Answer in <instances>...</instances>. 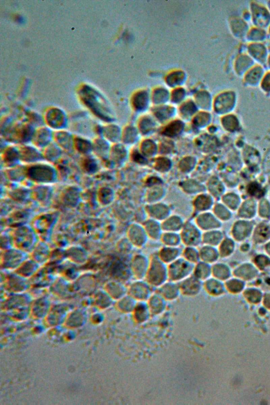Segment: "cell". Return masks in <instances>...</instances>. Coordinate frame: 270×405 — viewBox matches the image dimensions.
Returning a JSON list of instances; mask_svg holds the SVG:
<instances>
[{
	"mask_svg": "<svg viewBox=\"0 0 270 405\" xmlns=\"http://www.w3.org/2000/svg\"><path fill=\"white\" fill-rule=\"evenodd\" d=\"M146 280L152 287L158 288L169 280L168 265L162 261L157 254L150 257Z\"/></svg>",
	"mask_w": 270,
	"mask_h": 405,
	"instance_id": "1",
	"label": "cell"
},
{
	"mask_svg": "<svg viewBox=\"0 0 270 405\" xmlns=\"http://www.w3.org/2000/svg\"><path fill=\"white\" fill-rule=\"evenodd\" d=\"M26 168V176L40 184H49L57 178V172L52 166L37 162Z\"/></svg>",
	"mask_w": 270,
	"mask_h": 405,
	"instance_id": "2",
	"label": "cell"
},
{
	"mask_svg": "<svg viewBox=\"0 0 270 405\" xmlns=\"http://www.w3.org/2000/svg\"><path fill=\"white\" fill-rule=\"evenodd\" d=\"M194 266L181 256L168 265L169 280L180 283L192 275Z\"/></svg>",
	"mask_w": 270,
	"mask_h": 405,
	"instance_id": "3",
	"label": "cell"
},
{
	"mask_svg": "<svg viewBox=\"0 0 270 405\" xmlns=\"http://www.w3.org/2000/svg\"><path fill=\"white\" fill-rule=\"evenodd\" d=\"M249 8L252 15L250 22L253 26L267 30L270 26V12L266 5L258 2H252Z\"/></svg>",
	"mask_w": 270,
	"mask_h": 405,
	"instance_id": "4",
	"label": "cell"
},
{
	"mask_svg": "<svg viewBox=\"0 0 270 405\" xmlns=\"http://www.w3.org/2000/svg\"><path fill=\"white\" fill-rule=\"evenodd\" d=\"M202 231L194 221H186L180 232L182 244L184 246L198 247L202 244Z\"/></svg>",
	"mask_w": 270,
	"mask_h": 405,
	"instance_id": "5",
	"label": "cell"
},
{
	"mask_svg": "<svg viewBox=\"0 0 270 405\" xmlns=\"http://www.w3.org/2000/svg\"><path fill=\"white\" fill-rule=\"evenodd\" d=\"M128 294L138 302H147L152 294V286L146 279H136L128 287Z\"/></svg>",
	"mask_w": 270,
	"mask_h": 405,
	"instance_id": "6",
	"label": "cell"
},
{
	"mask_svg": "<svg viewBox=\"0 0 270 405\" xmlns=\"http://www.w3.org/2000/svg\"><path fill=\"white\" fill-rule=\"evenodd\" d=\"M127 238L135 248L146 246L150 240L142 224L136 222L130 224L127 230Z\"/></svg>",
	"mask_w": 270,
	"mask_h": 405,
	"instance_id": "7",
	"label": "cell"
},
{
	"mask_svg": "<svg viewBox=\"0 0 270 405\" xmlns=\"http://www.w3.org/2000/svg\"><path fill=\"white\" fill-rule=\"evenodd\" d=\"M150 264V258L144 254H134L131 261L130 268L136 279H146Z\"/></svg>",
	"mask_w": 270,
	"mask_h": 405,
	"instance_id": "8",
	"label": "cell"
},
{
	"mask_svg": "<svg viewBox=\"0 0 270 405\" xmlns=\"http://www.w3.org/2000/svg\"><path fill=\"white\" fill-rule=\"evenodd\" d=\"M256 64L266 66L270 52L264 43H250L246 46V52Z\"/></svg>",
	"mask_w": 270,
	"mask_h": 405,
	"instance_id": "9",
	"label": "cell"
},
{
	"mask_svg": "<svg viewBox=\"0 0 270 405\" xmlns=\"http://www.w3.org/2000/svg\"><path fill=\"white\" fill-rule=\"evenodd\" d=\"M182 294L186 296H198L204 288V282L191 275L179 283Z\"/></svg>",
	"mask_w": 270,
	"mask_h": 405,
	"instance_id": "10",
	"label": "cell"
},
{
	"mask_svg": "<svg viewBox=\"0 0 270 405\" xmlns=\"http://www.w3.org/2000/svg\"><path fill=\"white\" fill-rule=\"evenodd\" d=\"M266 72L264 66L256 64L244 76V84L250 88H258Z\"/></svg>",
	"mask_w": 270,
	"mask_h": 405,
	"instance_id": "11",
	"label": "cell"
},
{
	"mask_svg": "<svg viewBox=\"0 0 270 405\" xmlns=\"http://www.w3.org/2000/svg\"><path fill=\"white\" fill-rule=\"evenodd\" d=\"M34 132L32 126L26 124L17 126L16 128L13 129V131H8L4 134L7 136L8 135L10 138H12L14 142L24 144L32 141Z\"/></svg>",
	"mask_w": 270,
	"mask_h": 405,
	"instance_id": "12",
	"label": "cell"
},
{
	"mask_svg": "<svg viewBox=\"0 0 270 405\" xmlns=\"http://www.w3.org/2000/svg\"><path fill=\"white\" fill-rule=\"evenodd\" d=\"M194 221L204 232L206 231L219 229L221 226L220 221L214 214L210 213L208 212L198 214Z\"/></svg>",
	"mask_w": 270,
	"mask_h": 405,
	"instance_id": "13",
	"label": "cell"
},
{
	"mask_svg": "<svg viewBox=\"0 0 270 405\" xmlns=\"http://www.w3.org/2000/svg\"><path fill=\"white\" fill-rule=\"evenodd\" d=\"M230 27L231 32L238 40H246V35L250 30L248 22L239 16H232L230 18Z\"/></svg>",
	"mask_w": 270,
	"mask_h": 405,
	"instance_id": "14",
	"label": "cell"
},
{
	"mask_svg": "<svg viewBox=\"0 0 270 405\" xmlns=\"http://www.w3.org/2000/svg\"><path fill=\"white\" fill-rule=\"evenodd\" d=\"M18 148L20 152V160L25 163L32 164L44 160L42 152L34 146L24 144Z\"/></svg>",
	"mask_w": 270,
	"mask_h": 405,
	"instance_id": "15",
	"label": "cell"
},
{
	"mask_svg": "<svg viewBox=\"0 0 270 405\" xmlns=\"http://www.w3.org/2000/svg\"><path fill=\"white\" fill-rule=\"evenodd\" d=\"M36 237L30 228L22 227L18 229L15 235L16 246L22 250H30L35 243Z\"/></svg>",
	"mask_w": 270,
	"mask_h": 405,
	"instance_id": "16",
	"label": "cell"
},
{
	"mask_svg": "<svg viewBox=\"0 0 270 405\" xmlns=\"http://www.w3.org/2000/svg\"><path fill=\"white\" fill-rule=\"evenodd\" d=\"M54 132L48 127H41L35 130L32 142L38 149L44 148L52 142Z\"/></svg>",
	"mask_w": 270,
	"mask_h": 405,
	"instance_id": "17",
	"label": "cell"
},
{
	"mask_svg": "<svg viewBox=\"0 0 270 405\" xmlns=\"http://www.w3.org/2000/svg\"><path fill=\"white\" fill-rule=\"evenodd\" d=\"M256 64L246 52L240 53L238 55L234 61V72L238 76L243 78L245 74Z\"/></svg>",
	"mask_w": 270,
	"mask_h": 405,
	"instance_id": "18",
	"label": "cell"
},
{
	"mask_svg": "<svg viewBox=\"0 0 270 405\" xmlns=\"http://www.w3.org/2000/svg\"><path fill=\"white\" fill-rule=\"evenodd\" d=\"M74 136L64 130L54 132L53 140L62 150L70 152L74 147Z\"/></svg>",
	"mask_w": 270,
	"mask_h": 405,
	"instance_id": "19",
	"label": "cell"
},
{
	"mask_svg": "<svg viewBox=\"0 0 270 405\" xmlns=\"http://www.w3.org/2000/svg\"><path fill=\"white\" fill-rule=\"evenodd\" d=\"M158 292L168 302L175 301L182 294L179 283L170 280L160 287Z\"/></svg>",
	"mask_w": 270,
	"mask_h": 405,
	"instance_id": "20",
	"label": "cell"
},
{
	"mask_svg": "<svg viewBox=\"0 0 270 405\" xmlns=\"http://www.w3.org/2000/svg\"><path fill=\"white\" fill-rule=\"evenodd\" d=\"M182 250L180 246H163L157 254L162 262L168 265L182 256Z\"/></svg>",
	"mask_w": 270,
	"mask_h": 405,
	"instance_id": "21",
	"label": "cell"
},
{
	"mask_svg": "<svg viewBox=\"0 0 270 405\" xmlns=\"http://www.w3.org/2000/svg\"><path fill=\"white\" fill-rule=\"evenodd\" d=\"M147 213L150 218L156 220L161 222L171 215L169 206L159 202L151 204L147 208Z\"/></svg>",
	"mask_w": 270,
	"mask_h": 405,
	"instance_id": "22",
	"label": "cell"
},
{
	"mask_svg": "<svg viewBox=\"0 0 270 405\" xmlns=\"http://www.w3.org/2000/svg\"><path fill=\"white\" fill-rule=\"evenodd\" d=\"M142 225L150 240H160L164 232L161 222L149 218L144 222Z\"/></svg>",
	"mask_w": 270,
	"mask_h": 405,
	"instance_id": "23",
	"label": "cell"
},
{
	"mask_svg": "<svg viewBox=\"0 0 270 405\" xmlns=\"http://www.w3.org/2000/svg\"><path fill=\"white\" fill-rule=\"evenodd\" d=\"M147 302L152 314H161L166 310L168 301L158 292L152 293Z\"/></svg>",
	"mask_w": 270,
	"mask_h": 405,
	"instance_id": "24",
	"label": "cell"
},
{
	"mask_svg": "<svg viewBox=\"0 0 270 405\" xmlns=\"http://www.w3.org/2000/svg\"><path fill=\"white\" fill-rule=\"evenodd\" d=\"M186 222L178 215L171 214L162 222V226L164 231L180 233L184 226Z\"/></svg>",
	"mask_w": 270,
	"mask_h": 405,
	"instance_id": "25",
	"label": "cell"
},
{
	"mask_svg": "<svg viewBox=\"0 0 270 405\" xmlns=\"http://www.w3.org/2000/svg\"><path fill=\"white\" fill-rule=\"evenodd\" d=\"M236 101V94L233 90H228L222 93L218 98V108L220 110L227 112L232 110Z\"/></svg>",
	"mask_w": 270,
	"mask_h": 405,
	"instance_id": "26",
	"label": "cell"
},
{
	"mask_svg": "<svg viewBox=\"0 0 270 405\" xmlns=\"http://www.w3.org/2000/svg\"><path fill=\"white\" fill-rule=\"evenodd\" d=\"M2 160L8 168L18 166V162L21 160L18 148L14 146L6 148L2 153Z\"/></svg>",
	"mask_w": 270,
	"mask_h": 405,
	"instance_id": "27",
	"label": "cell"
},
{
	"mask_svg": "<svg viewBox=\"0 0 270 405\" xmlns=\"http://www.w3.org/2000/svg\"><path fill=\"white\" fill-rule=\"evenodd\" d=\"M92 152L100 159H105L110 155V148L108 141L103 137H96L92 141Z\"/></svg>",
	"mask_w": 270,
	"mask_h": 405,
	"instance_id": "28",
	"label": "cell"
},
{
	"mask_svg": "<svg viewBox=\"0 0 270 405\" xmlns=\"http://www.w3.org/2000/svg\"><path fill=\"white\" fill-rule=\"evenodd\" d=\"M201 261L214 264L218 262L220 254L216 246L202 244L199 248Z\"/></svg>",
	"mask_w": 270,
	"mask_h": 405,
	"instance_id": "29",
	"label": "cell"
},
{
	"mask_svg": "<svg viewBox=\"0 0 270 405\" xmlns=\"http://www.w3.org/2000/svg\"><path fill=\"white\" fill-rule=\"evenodd\" d=\"M46 122L48 128L54 130V131L64 130L66 124V120L64 114L56 110L47 116Z\"/></svg>",
	"mask_w": 270,
	"mask_h": 405,
	"instance_id": "30",
	"label": "cell"
},
{
	"mask_svg": "<svg viewBox=\"0 0 270 405\" xmlns=\"http://www.w3.org/2000/svg\"><path fill=\"white\" fill-rule=\"evenodd\" d=\"M25 255L19 250H8L4 256V266L8 268H18L23 263Z\"/></svg>",
	"mask_w": 270,
	"mask_h": 405,
	"instance_id": "31",
	"label": "cell"
},
{
	"mask_svg": "<svg viewBox=\"0 0 270 405\" xmlns=\"http://www.w3.org/2000/svg\"><path fill=\"white\" fill-rule=\"evenodd\" d=\"M132 314L134 320L139 324L147 322L152 314L147 302H138Z\"/></svg>",
	"mask_w": 270,
	"mask_h": 405,
	"instance_id": "32",
	"label": "cell"
},
{
	"mask_svg": "<svg viewBox=\"0 0 270 405\" xmlns=\"http://www.w3.org/2000/svg\"><path fill=\"white\" fill-rule=\"evenodd\" d=\"M268 35L265 28L253 26L250 27L246 35V40L250 43H264Z\"/></svg>",
	"mask_w": 270,
	"mask_h": 405,
	"instance_id": "33",
	"label": "cell"
},
{
	"mask_svg": "<svg viewBox=\"0 0 270 405\" xmlns=\"http://www.w3.org/2000/svg\"><path fill=\"white\" fill-rule=\"evenodd\" d=\"M192 275L204 282L212 276V264L200 261L194 264Z\"/></svg>",
	"mask_w": 270,
	"mask_h": 405,
	"instance_id": "34",
	"label": "cell"
},
{
	"mask_svg": "<svg viewBox=\"0 0 270 405\" xmlns=\"http://www.w3.org/2000/svg\"><path fill=\"white\" fill-rule=\"evenodd\" d=\"M223 240V234L219 229L206 231L202 233V244L217 246Z\"/></svg>",
	"mask_w": 270,
	"mask_h": 405,
	"instance_id": "35",
	"label": "cell"
},
{
	"mask_svg": "<svg viewBox=\"0 0 270 405\" xmlns=\"http://www.w3.org/2000/svg\"><path fill=\"white\" fill-rule=\"evenodd\" d=\"M221 282L214 276L210 277L204 282V288L211 296H219L224 291V286Z\"/></svg>",
	"mask_w": 270,
	"mask_h": 405,
	"instance_id": "36",
	"label": "cell"
},
{
	"mask_svg": "<svg viewBox=\"0 0 270 405\" xmlns=\"http://www.w3.org/2000/svg\"><path fill=\"white\" fill-rule=\"evenodd\" d=\"M62 150L53 142L43 148L42 153L44 159L50 162H54L60 158L62 154Z\"/></svg>",
	"mask_w": 270,
	"mask_h": 405,
	"instance_id": "37",
	"label": "cell"
},
{
	"mask_svg": "<svg viewBox=\"0 0 270 405\" xmlns=\"http://www.w3.org/2000/svg\"><path fill=\"white\" fill-rule=\"evenodd\" d=\"M74 147L76 150L85 156L92 152V141L82 136H74Z\"/></svg>",
	"mask_w": 270,
	"mask_h": 405,
	"instance_id": "38",
	"label": "cell"
},
{
	"mask_svg": "<svg viewBox=\"0 0 270 405\" xmlns=\"http://www.w3.org/2000/svg\"><path fill=\"white\" fill-rule=\"evenodd\" d=\"M160 241L164 246L178 247L182 244L181 236L179 232L164 231Z\"/></svg>",
	"mask_w": 270,
	"mask_h": 405,
	"instance_id": "39",
	"label": "cell"
},
{
	"mask_svg": "<svg viewBox=\"0 0 270 405\" xmlns=\"http://www.w3.org/2000/svg\"><path fill=\"white\" fill-rule=\"evenodd\" d=\"M212 206V198L206 194L198 196L194 201V207L198 214L208 212Z\"/></svg>",
	"mask_w": 270,
	"mask_h": 405,
	"instance_id": "40",
	"label": "cell"
},
{
	"mask_svg": "<svg viewBox=\"0 0 270 405\" xmlns=\"http://www.w3.org/2000/svg\"><path fill=\"white\" fill-rule=\"evenodd\" d=\"M182 256L194 264L200 261L199 248L196 246H185L182 250Z\"/></svg>",
	"mask_w": 270,
	"mask_h": 405,
	"instance_id": "41",
	"label": "cell"
},
{
	"mask_svg": "<svg viewBox=\"0 0 270 405\" xmlns=\"http://www.w3.org/2000/svg\"><path fill=\"white\" fill-rule=\"evenodd\" d=\"M138 302L130 294H128L120 298L118 307L120 310L125 313H132Z\"/></svg>",
	"mask_w": 270,
	"mask_h": 405,
	"instance_id": "42",
	"label": "cell"
},
{
	"mask_svg": "<svg viewBox=\"0 0 270 405\" xmlns=\"http://www.w3.org/2000/svg\"><path fill=\"white\" fill-rule=\"evenodd\" d=\"M109 287L112 296L118 300L128 294V288L118 281H113L110 283Z\"/></svg>",
	"mask_w": 270,
	"mask_h": 405,
	"instance_id": "43",
	"label": "cell"
},
{
	"mask_svg": "<svg viewBox=\"0 0 270 405\" xmlns=\"http://www.w3.org/2000/svg\"><path fill=\"white\" fill-rule=\"evenodd\" d=\"M6 174L8 178L12 181L19 182L22 180L26 176V168L17 166L8 168Z\"/></svg>",
	"mask_w": 270,
	"mask_h": 405,
	"instance_id": "44",
	"label": "cell"
},
{
	"mask_svg": "<svg viewBox=\"0 0 270 405\" xmlns=\"http://www.w3.org/2000/svg\"><path fill=\"white\" fill-rule=\"evenodd\" d=\"M63 198L67 205H76L80 198L79 190L74 186L68 188L64 192Z\"/></svg>",
	"mask_w": 270,
	"mask_h": 405,
	"instance_id": "45",
	"label": "cell"
},
{
	"mask_svg": "<svg viewBox=\"0 0 270 405\" xmlns=\"http://www.w3.org/2000/svg\"><path fill=\"white\" fill-rule=\"evenodd\" d=\"M51 187L47 184H40L34 190V196L38 201L44 202L50 199L52 195Z\"/></svg>",
	"mask_w": 270,
	"mask_h": 405,
	"instance_id": "46",
	"label": "cell"
},
{
	"mask_svg": "<svg viewBox=\"0 0 270 405\" xmlns=\"http://www.w3.org/2000/svg\"><path fill=\"white\" fill-rule=\"evenodd\" d=\"M229 276L228 267L223 264L215 263L212 264V276L220 280H224Z\"/></svg>",
	"mask_w": 270,
	"mask_h": 405,
	"instance_id": "47",
	"label": "cell"
},
{
	"mask_svg": "<svg viewBox=\"0 0 270 405\" xmlns=\"http://www.w3.org/2000/svg\"><path fill=\"white\" fill-rule=\"evenodd\" d=\"M82 161V165L84 171L88 174H94L98 169V164L92 158L86 156Z\"/></svg>",
	"mask_w": 270,
	"mask_h": 405,
	"instance_id": "48",
	"label": "cell"
},
{
	"mask_svg": "<svg viewBox=\"0 0 270 405\" xmlns=\"http://www.w3.org/2000/svg\"><path fill=\"white\" fill-rule=\"evenodd\" d=\"M98 198L101 204H110L113 199L112 190L107 188H101L98 192Z\"/></svg>",
	"mask_w": 270,
	"mask_h": 405,
	"instance_id": "49",
	"label": "cell"
},
{
	"mask_svg": "<svg viewBox=\"0 0 270 405\" xmlns=\"http://www.w3.org/2000/svg\"><path fill=\"white\" fill-rule=\"evenodd\" d=\"M218 250L220 256L226 257L232 252V243L230 240L224 238L218 245Z\"/></svg>",
	"mask_w": 270,
	"mask_h": 405,
	"instance_id": "50",
	"label": "cell"
},
{
	"mask_svg": "<svg viewBox=\"0 0 270 405\" xmlns=\"http://www.w3.org/2000/svg\"><path fill=\"white\" fill-rule=\"evenodd\" d=\"M102 137L108 141L114 142L118 137V131L114 126H104L102 130Z\"/></svg>",
	"mask_w": 270,
	"mask_h": 405,
	"instance_id": "51",
	"label": "cell"
},
{
	"mask_svg": "<svg viewBox=\"0 0 270 405\" xmlns=\"http://www.w3.org/2000/svg\"><path fill=\"white\" fill-rule=\"evenodd\" d=\"M32 261H28L26 262L24 265L20 266L21 274L26 275H31L36 272L38 268V266L36 265V262Z\"/></svg>",
	"mask_w": 270,
	"mask_h": 405,
	"instance_id": "52",
	"label": "cell"
},
{
	"mask_svg": "<svg viewBox=\"0 0 270 405\" xmlns=\"http://www.w3.org/2000/svg\"><path fill=\"white\" fill-rule=\"evenodd\" d=\"M259 88L262 90L266 94H270V71H267L260 84Z\"/></svg>",
	"mask_w": 270,
	"mask_h": 405,
	"instance_id": "53",
	"label": "cell"
},
{
	"mask_svg": "<svg viewBox=\"0 0 270 405\" xmlns=\"http://www.w3.org/2000/svg\"><path fill=\"white\" fill-rule=\"evenodd\" d=\"M242 17L244 20L247 22H250L252 21V15H250V13L249 10L246 11L244 12Z\"/></svg>",
	"mask_w": 270,
	"mask_h": 405,
	"instance_id": "54",
	"label": "cell"
},
{
	"mask_svg": "<svg viewBox=\"0 0 270 405\" xmlns=\"http://www.w3.org/2000/svg\"><path fill=\"white\" fill-rule=\"evenodd\" d=\"M266 66L268 68V70L270 71V54L268 57V59L266 64Z\"/></svg>",
	"mask_w": 270,
	"mask_h": 405,
	"instance_id": "55",
	"label": "cell"
},
{
	"mask_svg": "<svg viewBox=\"0 0 270 405\" xmlns=\"http://www.w3.org/2000/svg\"><path fill=\"white\" fill-rule=\"evenodd\" d=\"M270 12V0L266 2V4Z\"/></svg>",
	"mask_w": 270,
	"mask_h": 405,
	"instance_id": "56",
	"label": "cell"
},
{
	"mask_svg": "<svg viewBox=\"0 0 270 405\" xmlns=\"http://www.w3.org/2000/svg\"><path fill=\"white\" fill-rule=\"evenodd\" d=\"M267 31H268V37H270V26H268V28Z\"/></svg>",
	"mask_w": 270,
	"mask_h": 405,
	"instance_id": "57",
	"label": "cell"
}]
</instances>
